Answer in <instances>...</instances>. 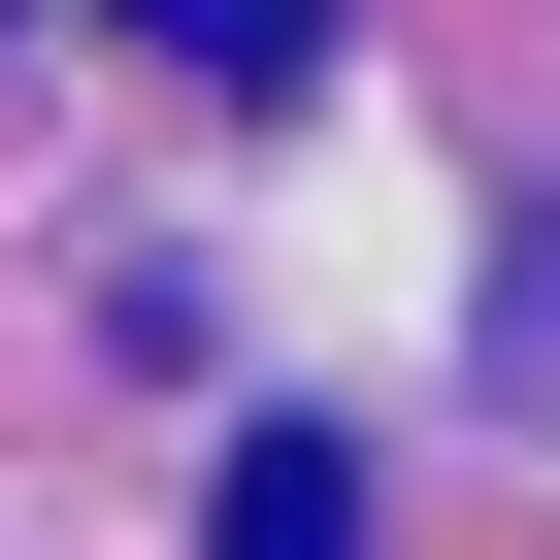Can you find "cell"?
I'll return each mask as SVG.
<instances>
[{
	"mask_svg": "<svg viewBox=\"0 0 560 560\" xmlns=\"http://www.w3.org/2000/svg\"><path fill=\"white\" fill-rule=\"evenodd\" d=\"M198 560H396V527H363V429H231V527H198Z\"/></svg>",
	"mask_w": 560,
	"mask_h": 560,
	"instance_id": "obj_1",
	"label": "cell"
},
{
	"mask_svg": "<svg viewBox=\"0 0 560 560\" xmlns=\"http://www.w3.org/2000/svg\"><path fill=\"white\" fill-rule=\"evenodd\" d=\"M132 34H165V67H231V100H264V67H298V34H330V0H132Z\"/></svg>",
	"mask_w": 560,
	"mask_h": 560,
	"instance_id": "obj_2",
	"label": "cell"
},
{
	"mask_svg": "<svg viewBox=\"0 0 560 560\" xmlns=\"http://www.w3.org/2000/svg\"><path fill=\"white\" fill-rule=\"evenodd\" d=\"M527 363H560V264H527Z\"/></svg>",
	"mask_w": 560,
	"mask_h": 560,
	"instance_id": "obj_3",
	"label": "cell"
}]
</instances>
